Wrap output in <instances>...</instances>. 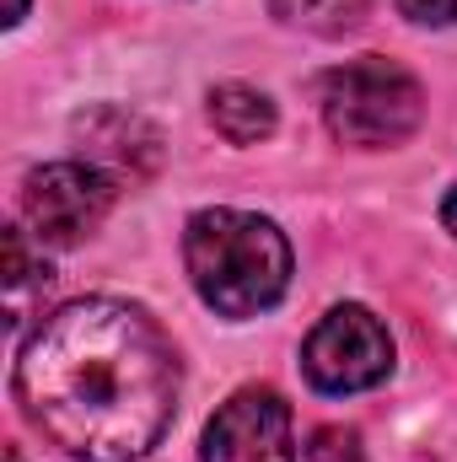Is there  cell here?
Masks as SVG:
<instances>
[{
	"label": "cell",
	"instance_id": "8fae6325",
	"mask_svg": "<svg viewBox=\"0 0 457 462\" xmlns=\"http://www.w3.org/2000/svg\"><path fill=\"white\" fill-rule=\"evenodd\" d=\"M409 22H457V0H393Z\"/></svg>",
	"mask_w": 457,
	"mask_h": 462
},
{
	"label": "cell",
	"instance_id": "9c48e42d",
	"mask_svg": "<svg viewBox=\"0 0 457 462\" xmlns=\"http://www.w3.org/2000/svg\"><path fill=\"white\" fill-rule=\"evenodd\" d=\"M280 22L302 27V32H318V38H340L355 32L371 11V0H269Z\"/></svg>",
	"mask_w": 457,
	"mask_h": 462
},
{
	"label": "cell",
	"instance_id": "52a82bcc",
	"mask_svg": "<svg viewBox=\"0 0 457 462\" xmlns=\"http://www.w3.org/2000/svg\"><path fill=\"white\" fill-rule=\"evenodd\" d=\"M76 140L81 151L92 156V167L103 172H129V178H151L162 167V134L156 124L135 108H118V103H103V108H87L76 114Z\"/></svg>",
	"mask_w": 457,
	"mask_h": 462
},
{
	"label": "cell",
	"instance_id": "6da1fadb",
	"mask_svg": "<svg viewBox=\"0 0 457 462\" xmlns=\"http://www.w3.org/2000/svg\"><path fill=\"white\" fill-rule=\"evenodd\" d=\"M11 387L65 457L145 462L178 414V355L145 307L81 296L33 328Z\"/></svg>",
	"mask_w": 457,
	"mask_h": 462
},
{
	"label": "cell",
	"instance_id": "5b68a950",
	"mask_svg": "<svg viewBox=\"0 0 457 462\" xmlns=\"http://www.w3.org/2000/svg\"><path fill=\"white\" fill-rule=\"evenodd\" d=\"M302 371H307V382H312L318 393H329V398L366 393V387L387 382V371H393V339H387V328H382L366 307L344 301L329 318H318V328L307 334V345H302Z\"/></svg>",
	"mask_w": 457,
	"mask_h": 462
},
{
	"label": "cell",
	"instance_id": "5bb4252c",
	"mask_svg": "<svg viewBox=\"0 0 457 462\" xmlns=\"http://www.w3.org/2000/svg\"><path fill=\"white\" fill-rule=\"evenodd\" d=\"M5 462H22V452H16V447H11V452H5Z\"/></svg>",
	"mask_w": 457,
	"mask_h": 462
},
{
	"label": "cell",
	"instance_id": "30bf717a",
	"mask_svg": "<svg viewBox=\"0 0 457 462\" xmlns=\"http://www.w3.org/2000/svg\"><path fill=\"white\" fill-rule=\"evenodd\" d=\"M307 457L312 462H360V436L344 430V425H323V430L312 436Z\"/></svg>",
	"mask_w": 457,
	"mask_h": 462
},
{
	"label": "cell",
	"instance_id": "8992f818",
	"mask_svg": "<svg viewBox=\"0 0 457 462\" xmlns=\"http://www.w3.org/2000/svg\"><path fill=\"white\" fill-rule=\"evenodd\" d=\"M205 462H296L291 403L275 387H242L205 425Z\"/></svg>",
	"mask_w": 457,
	"mask_h": 462
},
{
	"label": "cell",
	"instance_id": "7a4b0ae2",
	"mask_svg": "<svg viewBox=\"0 0 457 462\" xmlns=\"http://www.w3.org/2000/svg\"><path fill=\"white\" fill-rule=\"evenodd\" d=\"M183 269L210 312L258 318L291 291V242L269 216L200 210L183 226Z\"/></svg>",
	"mask_w": 457,
	"mask_h": 462
},
{
	"label": "cell",
	"instance_id": "4fadbf2b",
	"mask_svg": "<svg viewBox=\"0 0 457 462\" xmlns=\"http://www.w3.org/2000/svg\"><path fill=\"white\" fill-rule=\"evenodd\" d=\"M22 16H27V0H11L5 5V22H22Z\"/></svg>",
	"mask_w": 457,
	"mask_h": 462
},
{
	"label": "cell",
	"instance_id": "277c9868",
	"mask_svg": "<svg viewBox=\"0 0 457 462\" xmlns=\"http://www.w3.org/2000/svg\"><path fill=\"white\" fill-rule=\"evenodd\" d=\"M118 199L114 172L92 162H49L22 183V221L38 247H76L108 221Z\"/></svg>",
	"mask_w": 457,
	"mask_h": 462
},
{
	"label": "cell",
	"instance_id": "3957f363",
	"mask_svg": "<svg viewBox=\"0 0 457 462\" xmlns=\"http://www.w3.org/2000/svg\"><path fill=\"white\" fill-rule=\"evenodd\" d=\"M318 114L329 124V134L340 145L360 151H382V145H404L420 118H425V92L420 81L382 54H360L334 65L318 81Z\"/></svg>",
	"mask_w": 457,
	"mask_h": 462
},
{
	"label": "cell",
	"instance_id": "7c38bea8",
	"mask_svg": "<svg viewBox=\"0 0 457 462\" xmlns=\"http://www.w3.org/2000/svg\"><path fill=\"white\" fill-rule=\"evenodd\" d=\"M442 226H447V231L457 236V189L447 194V199H442Z\"/></svg>",
	"mask_w": 457,
	"mask_h": 462
},
{
	"label": "cell",
	"instance_id": "ba28073f",
	"mask_svg": "<svg viewBox=\"0 0 457 462\" xmlns=\"http://www.w3.org/2000/svg\"><path fill=\"white\" fill-rule=\"evenodd\" d=\"M210 124L231 145H258V140L275 134V103L264 92L242 87V81H227V87L210 92Z\"/></svg>",
	"mask_w": 457,
	"mask_h": 462
}]
</instances>
